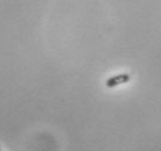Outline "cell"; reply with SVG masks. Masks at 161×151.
Masks as SVG:
<instances>
[{"label":"cell","instance_id":"1","mask_svg":"<svg viewBox=\"0 0 161 151\" xmlns=\"http://www.w3.org/2000/svg\"><path fill=\"white\" fill-rule=\"evenodd\" d=\"M131 80V76L129 73H118V75H114L112 77H110L109 79L105 81V86L109 88H114L117 86H120V85H124V84H127Z\"/></svg>","mask_w":161,"mask_h":151},{"label":"cell","instance_id":"2","mask_svg":"<svg viewBox=\"0 0 161 151\" xmlns=\"http://www.w3.org/2000/svg\"><path fill=\"white\" fill-rule=\"evenodd\" d=\"M0 151H1V150H0Z\"/></svg>","mask_w":161,"mask_h":151}]
</instances>
